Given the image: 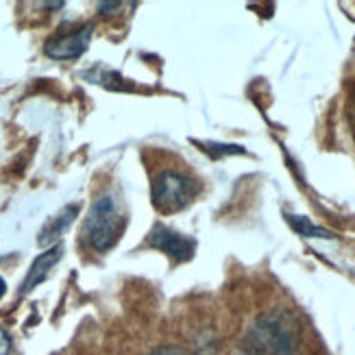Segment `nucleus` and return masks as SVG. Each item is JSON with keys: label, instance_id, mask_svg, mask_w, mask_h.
<instances>
[{"label": "nucleus", "instance_id": "8", "mask_svg": "<svg viewBox=\"0 0 355 355\" xmlns=\"http://www.w3.org/2000/svg\"><path fill=\"white\" fill-rule=\"evenodd\" d=\"M288 223L295 227L301 236H310V238H334V234H329V231L312 225L307 218H303V216H288Z\"/></svg>", "mask_w": 355, "mask_h": 355}, {"label": "nucleus", "instance_id": "11", "mask_svg": "<svg viewBox=\"0 0 355 355\" xmlns=\"http://www.w3.org/2000/svg\"><path fill=\"white\" fill-rule=\"evenodd\" d=\"M118 7H120V3H101V5H98V11H101L103 15H107V13H114Z\"/></svg>", "mask_w": 355, "mask_h": 355}, {"label": "nucleus", "instance_id": "1", "mask_svg": "<svg viewBox=\"0 0 355 355\" xmlns=\"http://www.w3.org/2000/svg\"><path fill=\"white\" fill-rule=\"evenodd\" d=\"M125 225L127 218L120 200L114 194H103L94 200V205L87 214L83 236L94 251H107L120 240Z\"/></svg>", "mask_w": 355, "mask_h": 355}, {"label": "nucleus", "instance_id": "9", "mask_svg": "<svg viewBox=\"0 0 355 355\" xmlns=\"http://www.w3.org/2000/svg\"><path fill=\"white\" fill-rule=\"evenodd\" d=\"M150 355H188V353H185L183 349H179V347H159Z\"/></svg>", "mask_w": 355, "mask_h": 355}, {"label": "nucleus", "instance_id": "12", "mask_svg": "<svg viewBox=\"0 0 355 355\" xmlns=\"http://www.w3.org/2000/svg\"><path fill=\"white\" fill-rule=\"evenodd\" d=\"M5 290H7V284H5V279H3V277H0V299H3Z\"/></svg>", "mask_w": 355, "mask_h": 355}, {"label": "nucleus", "instance_id": "3", "mask_svg": "<svg viewBox=\"0 0 355 355\" xmlns=\"http://www.w3.org/2000/svg\"><path fill=\"white\" fill-rule=\"evenodd\" d=\"M251 345L259 355H292L297 349V336L288 320L270 316L253 329Z\"/></svg>", "mask_w": 355, "mask_h": 355}, {"label": "nucleus", "instance_id": "10", "mask_svg": "<svg viewBox=\"0 0 355 355\" xmlns=\"http://www.w3.org/2000/svg\"><path fill=\"white\" fill-rule=\"evenodd\" d=\"M9 351H11V338L7 331L0 329V355H9Z\"/></svg>", "mask_w": 355, "mask_h": 355}, {"label": "nucleus", "instance_id": "5", "mask_svg": "<svg viewBox=\"0 0 355 355\" xmlns=\"http://www.w3.org/2000/svg\"><path fill=\"white\" fill-rule=\"evenodd\" d=\"M148 244L153 249H159L164 253H168L171 257H175L177 261H185L190 259L192 253H194V240L192 238H185L177 231L168 229L164 225H155L150 231V238H148Z\"/></svg>", "mask_w": 355, "mask_h": 355}, {"label": "nucleus", "instance_id": "2", "mask_svg": "<svg viewBox=\"0 0 355 355\" xmlns=\"http://www.w3.org/2000/svg\"><path fill=\"white\" fill-rule=\"evenodd\" d=\"M150 192L153 203L162 214H175L185 205H190V200L198 192V185L185 173L168 168V171H162L159 175L153 177Z\"/></svg>", "mask_w": 355, "mask_h": 355}, {"label": "nucleus", "instance_id": "4", "mask_svg": "<svg viewBox=\"0 0 355 355\" xmlns=\"http://www.w3.org/2000/svg\"><path fill=\"white\" fill-rule=\"evenodd\" d=\"M92 33H94V26L85 24L81 28L72 31V33L57 35V37L46 42L44 53L49 55L51 59H59V61L76 59V57H81L87 51V46L92 42Z\"/></svg>", "mask_w": 355, "mask_h": 355}, {"label": "nucleus", "instance_id": "7", "mask_svg": "<svg viewBox=\"0 0 355 355\" xmlns=\"http://www.w3.org/2000/svg\"><path fill=\"white\" fill-rule=\"evenodd\" d=\"M76 214H79V207H76V205H68V207L61 209L51 223H46V227L42 229V234H40V238H37L40 246H49V244L57 242L59 236L64 234V231L72 225V220H74V216H76Z\"/></svg>", "mask_w": 355, "mask_h": 355}, {"label": "nucleus", "instance_id": "6", "mask_svg": "<svg viewBox=\"0 0 355 355\" xmlns=\"http://www.w3.org/2000/svg\"><path fill=\"white\" fill-rule=\"evenodd\" d=\"M61 255H64V246H61V244H57V246H53V249H49L46 253H42L33 261V266H31V270L26 275V279L22 282L20 295H26V292H31L35 286H40L46 279V277H49V270L61 259Z\"/></svg>", "mask_w": 355, "mask_h": 355}]
</instances>
